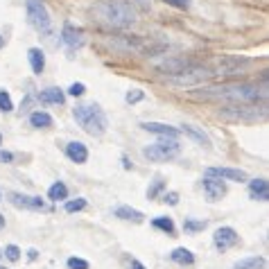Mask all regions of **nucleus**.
<instances>
[{"mask_svg": "<svg viewBox=\"0 0 269 269\" xmlns=\"http://www.w3.org/2000/svg\"><path fill=\"white\" fill-rule=\"evenodd\" d=\"M95 16L111 28H129L136 23V12L124 0H104L95 5Z\"/></svg>", "mask_w": 269, "mask_h": 269, "instance_id": "1", "label": "nucleus"}, {"mask_svg": "<svg viewBox=\"0 0 269 269\" xmlns=\"http://www.w3.org/2000/svg\"><path fill=\"white\" fill-rule=\"evenodd\" d=\"M199 97H222L233 104H244V102H258L264 97V91L251 84H235V86H217V88H204L197 93Z\"/></svg>", "mask_w": 269, "mask_h": 269, "instance_id": "2", "label": "nucleus"}, {"mask_svg": "<svg viewBox=\"0 0 269 269\" xmlns=\"http://www.w3.org/2000/svg\"><path fill=\"white\" fill-rule=\"evenodd\" d=\"M75 120H77V124L84 129L86 133H91V136H102V133L106 131V115L104 111L100 109L97 104H79L75 106L73 111Z\"/></svg>", "mask_w": 269, "mask_h": 269, "instance_id": "3", "label": "nucleus"}, {"mask_svg": "<svg viewBox=\"0 0 269 269\" xmlns=\"http://www.w3.org/2000/svg\"><path fill=\"white\" fill-rule=\"evenodd\" d=\"M219 118L233 120V122H258V120L267 118V106L260 104L255 106L253 102H244V104H233L219 111Z\"/></svg>", "mask_w": 269, "mask_h": 269, "instance_id": "4", "label": "nucleus"}, {"mask_svg": "<svg viewBox=\"0 0 269 269\" xmlns=\"http://www.w3.org/2000/svg\"><path fill=\"white\" fill-rule=\"evenodd\" d=\"M179 150H181V145H179L177 138L163 136L159 143L145 147V150H143V156H145V159H150V161H154V163H163V161L174 159V156L179 154Z\"/></svg>", "mask_w": 269, "mask_h": 269, "instance_id": "5", "label": "nucleus"}, {"mask_svg": "<svg viewBox=\"0 0 269 269\" xmlns=\"http://www.w3.org/2000/svg\"><path fill=\"white\" fill-rule=\"evenodd\" d=\"M28 7V19L39 32H50L52 28V21H50V14H48V7L43 5V0H28L25 3Z\"/></svg>", "mask_w": 269, "mask_h": 269, "instance_id": "6", "label": "nucleus"}, {"mask_svg": "<svg viewBox=\"0 0 269 269\" xmlns=\"http://www.w3.org/2000/svg\"><path fill=\"white\" fill-rule=\"evenodd\" d=\"M215 73H210L208 68H201V66H192V68H183L179 73L170 75V82L174 84H199V82H206L210 79Z\"/></svg>", "mask_w": 269, "mask_h": 269, "instance_id": "7", "label": "nucleus"}, {"mask_svg": "<svg viewBox=\"0 0 269 269\" xmlns=\"http://www.w3.org/2000/svg\"><path fill=\"white\" fill-rule=\"evenodd\" d=\"M10 201L16 208H28V210H46V201L41 197H30L21 195V192H10Z\"/></svg>", "mask_w": 269, "mask_h": 269, "instance_id": "8", "label": "nucleus"}, {"mask_svg": "<svg viewBox=\"0 0 269 269\" xmlns=\"http://www.w3.org/2000/svg\"><path fill=\"white\" fill-rule=\"evenodd\" d=\"M213 242H215V246H217L219 251L231 249L233 244H237V233H235V228H231V226L217 228V231H215V235H213Z\"/></svg>", "mask_w": 269, "mask_h": 269, "instance_id": "9", "label": "nucleus"}, {"mask_svg": "<svg viewBox=\"0 0 269 269\" xmlns=\"http://www.w3.org/2000/svg\"><path fill=\"white\" fill-rule=\"evenodd\" d=\"M204 192H206V197H208V201H217V199H222V197L226 195V186L222 183V179L208 177V174H206V179H204Z\"/></svg>", "mask_w": 269, "mask_h": 269, "instance_id": "10", "label": "nucleus"}, {"mask_svg": "<svg viewBox=\"0 0 269 269\" xmlns=\"http://www.w3.org/2000/svg\"><path fill=\"white\" fill-rule=\"evenodd\" d=\"M61 41H64L70 50H77V48L84 46V32H82V30H77L75 25L66 23L64 25V32H61Z\"/></svg>", "mask_w": 269, "mask_h": 269, "instance_id": "11", "label": "nucleus"}, {"mask_svg": "<svg viewBox=\"0 0 269 269\" xmlns=\"http://www.w3.org/2000/svg\"><path fill=\"white\" fill-rule=\"evenodd\" d=\"M206 174L217 179H226V181H246L244 170H235V168H208Z\"/></svg>", "mask_w": 269, "mask_h": 269, "instance_id": "12", "label": "nucleus"}, {"mask_svg": "<svg viewBox=\"0 0 269 269\" xmlns=\"http://www.w3.org/2000/svg\"><path fill=\"white\" fill-rule=\"evenodd\" d=\"M66 156H68L73 163H86L88 150H86V145H84V143L73 141V143H68V147H66Z\"/></svg>", "mask_w": 269, "mask_h": 269, "instance_id": "13", "label": "nucleus"}, {"mask_svg": "<svg viewBox=\"0 0 269 269\" xmlns=\"http://www.w3.org/2000/svg\"><path fill=\"white\" fill-rule=\"evenodd\" d=\"M249 195H251V199L267 201L269 199V183H267V179H253V181H249Z\"/></svg>", "mask_w": 269, "mask_h": 269, "instance_id": "14", "label": "nucleus"}, {"mask_svg": "<svg viewBox=\"0 0 269 269\" xmlns=\"http://www.w3.org/2000/svg\"><path fill=\"white\" fill-rule=\"evenodd\" d=\"M145 131L150 133H156V136H168V138H177L179 136V129L170 127V124H163V122H143L141 124Z\"/></svg>", "mask_w": 269, "mask_h": 269, "instance_id": "15", "label": "nucleus"}, {"mask_svg": "<svg viewBox=\"0 0 269 269\" xmlns=\"http://www.w3.org/2000/svg\"><path fill=\"white\" fill-rule=\"evenodd\" d=\"M28 55H30V64H32L34 75H41L43 68H46V55H43V50H39V48H32Z\"/></svg>", "mask_w": 269, "mask_h": 269, "instance_id": "16", "label": "nucleus"}, {"mask_svg": "<svg viewBox=\"0 0 269 269\" xmlns=\"http://www.w3.org/2000/svg\"><path fill=\"white\" fill-rule=\"evenodd\" d=\"M39 100L46 102V104H64V93L59 88H46V91L39 93Z\"/></svg>", "mask_w": 269, "mask_h": 269, "instance_id": "17", "label": "nucleus"}, {"mask_svg": "<svg viewBox=\"0 0 269 269\" xmlns=\"http://www.w3.org/2000/svg\"><path fill=\"white\" fill-rule=\"evenodd\" d=\"M170 258H172V262H177V264H192L195 262V253H192L190 249H183V246L174 249L172 253H170Z\"/></svg>", "mask_w": 269, "mask_h": 269, "instance_id": "18", "label": "nucleus"}, {"mask_svg": "<svg viewBox=\"0 0 269 269\" xmlns=\"http://www.w3.org/2000/svg\"><path fill=\"white\" fill-rule=\"evenodd\" d=\"M30 124L37 129H48V127H52V118L46 111H34V113L30 115Z\"/></svg>", "mask_w": 269, "mask_h": 269, "instance_id": "19", "label": "nucleus"}, {"mask_svg": "<svg viewBox=\"0 0 269 269\" xmlns=\"http://www.w3.org/2000/svg\"><path fill=\"white\" fill-rule=\"evenodd\" d=\"M115 217L129 219V222H143V213H141V210L129 208V206H120V208H115Z\"/></svg>", "mask_w": 269, "mask_h": 269, "instance_id": "20", "label": "nucleus"}, {"mask_svg": "<svg viewBox=\"0 0 269 269\" xmlns=\"http://www.w3.org/2000/svg\"><path fill=\"white\" fill-rule=\"evenodd\" d=\"M231 269H264V258L253 255V258H244L240 262H235Z\"/></svg>", "mask_w": 269, "mask_h": 269, "instance_id": "21", "label": "nucleus"}, {"mask_svg": "<svg viewBox=\"0 0 269 269\" xmlns=\"http://www.w3.org/2000/svg\"><path fill=\"white\" fill-rule=\"evenodd\" d=\"M183 133H188V136H192L197 143H199V145H204V147H208V145H210L208 136H206L204 131H199V129H197V127H192V124H183Z\"/></svg>", "mask_w": 269, "mask_h": 269, "instance_id": "22", "label": "nucleus"}, {"mask_svg": "<svg viewBox=\"0 0 269 269\" xmlns=\"http://www.w3.org/2000/svg\"><path fill=\"white\" fill-rule=\"evenodd\" d=\"M48 197H50L52 201H61V199H66V197H68V188H66L61 181H57V183H52V186H50Z\"/></svg>", "mask_w": 269, "mask_h": 269, "instance_id": "23", "label": "nucleus"}, {"mask_svg": "<svg viewBox=\"0 0 269 269\" xmlns=\"http://www.w3.org/2000/svg\"><path fill=\"white\" fill-rule=\"evenodd\" d=\"M152 226L154 228H161V231H165L168 235H172L174 233V222L170 217H156L154 222H152Z\"/></svg>", "mask_w": 269, "mask_h": 269, "instance_id": "24", "label": "nucleus"}, {"mask_svg": "<svg viewBox=\"0 0 269 269\" xmlns=\"http://www.w3.org/2000/svg\"><path fill=\"white\" fill-rule=\"evenodd\" d=\"M0 111H5V113L14 111V102H12V97L5 91H0Z\"/></svg>", "mask_w": 269, "mask_h": 269, "instance_id": "25", "label": "nucleus"}, {"mask_svg": "<svg viewBox=\"0 0 269 269\" xmlns=\"http://www.w3.org/2000/svg\"><path fill=\"white\" fill-rule=\"evenodd\" d=\"M86 208V199H73V201H66V213H77V210Z\"/></svg>", "mask_w": 269, "mask_h": 269, "instance_id": "26", "label": "nucleus"}, {"mask_svg": "<svg viewBox=\"0 0 269 269\" xmlns=\"http://www.w3.org/2000/svg\"><path fill=\"white\" fill-rule=\"evenodd\" d=\"M183 228H186L188 233L204 231V228H206V222H195V219H186V222H183Z\"/></svg>", "mask_w": 269, "mask_h": 269, "instance_id": "27", "label": "nucleus"}, {"mask_svg": "<svg viewBox=\"0 0 269 269\" xmlns=\"http://www.w3.org/2000/svg\"><path fill=\"white\" fill-rule=\"evenodd\" d=\"M3 253L7 255V258L12 260V262H16V260L21 258V249L16 244H10V246H5V251H3Z\"/></svg>", "mask_w": 269, "mask_h": 269, "instance_id": "28", "label": "nucleus"}, {"mask_svg": "<svg viewBox=\"0 0 269 269\" xmlns=\"http://www.w3.org/2000/svg\"><path fill=\"white\" fill-rule=\"evenodd\" d=\"M143 97H145V93H143L141 88H133V91H129V93H127V97H124V100H127L129 104H136V102H141Z\"/></svg>", "mask_w": 269, "mask_h": 269, "instance_id": "29", "label": "nucleus"}, {"mask_svg": "<svg viewBox=\"0 0 269 269\" xmlns=\"http://www.w3.org/2000/svg\"><path fill=\"white\" fill-rule=\"evenodd\" d=\"M163 186H165V181H161V179H156V181H154V186H152L150 190H147V197H150V199H154V197L159 195L161 190H163Z\"/></svg>", "mask_w": 269, "mask_h": 269, "instance_id": "30", "label": "nucleus"}, {"mask_svg": "<svg viewBox=\"0 0 269 269\" xmlns=\"http://www.w3.org/2000/svg\"><path fill=\"white\" fill-rule=\"evenodd\" d=\"M68 269H88V262L82 258H68Z\"/></svg>", "mask_w": 269, "mask_h": 269, "instance_id": "31", "label": "nucleus"}, {"mask_svg": "<svg viewBox=\"0 0 269 269\" xmlns=\"http://www.w3.org/2000/svg\"><path fill=\"white\" fill-rule=\"evenodd\" d=\"M68 93H70V95H73V97H79V95H84V93H86V86L77 82V84H73V86L68 88Z\"/></svg>", "mask_w": 269, "mask_h": 269, "instance_id": "32", "label": "nucleus"}, {"mask_svg": "<svg viewBox=\"0 0 269 269\" xmlns=\"http://www.w3.org/2000/svg\"><path fill=\"white\" fill-rule=\"evenodd\" d=\"M163 201H165V204H170V206H177L179 204V195H177V192H165Z\"/></svg>", "mask_w": 269, "mask_h": 269, "instance_id": "33", "label": "nucleus"}, {"mask_svg": "<svg viewBox=\"0 0 269 269\" xmlns=\"http://www.w3.org/2000/svg\"><path fill=\"white\" fill-rule=\"evenodd\" d=\"M165 3L172 7H179V10H188L190 7V0H165Z\"/></svg>", "mask_w": 269, "mask_h": 269, "instance_id": "34", "label": "nucleus"}, {"mask_svg": "<svg viewBox=\"0 0 269 269\" xmlns=\"http://www.w3.org/2000/svg\"><path fill=\"white\" fill-rule=\"evenodd\" d=\"M12 161H14L12 152H0V163H12Z\"/></svg>", "mask_w": 269, "mask_h": 269, "instance_id": "35", "label": "nucleus"}, {"mask_svg": "<svg viewBox=\"0 0 269 269\" xmlns=\"http://www.w3.org/2000/svg\"><path fill=\"white\" fill-rule=\"evenodd\" d=\"M129 269H147L143 262H138V260H131V264H129Z\"/></svg>", "mask_w": 269, "mask_h": 269, "instance_id": "36", "label": "nucleus"}, {"mask_svg": "<svg viewBox=\"0 0 269 269\" xmlns=\"http://www.w3.org/2000/svg\"><path fill=\"white\" fill-rule=\"evenodd\" d=\"M37 255H39L37 249H30V251H28V258H30V260H37Z\"/></svg>", "mask_w": 269, "mask_h": 269, "instance_id": "37", "label": "nucleus"}, {"mask_svg": "<svg viewBox=\"0 0 269 269\" xmlns=\"http://www.w3.org/2000/svg\"><path fill=\"white\" fill-rule=\"evenodd\" d=\"M122 165H124V170H129V168H131V163H129V159H127V156H122Z\"/></svg>", "mask_w": 269, "mask_h": 269, "instance_id": "38", "label": "nucleus"}, {"mask_svg": "<svg viewBox=\"0 0 269 269\" xmlns=\"http://www.w3.org/2000/svg\"><path fill=\"white\" fill-rule=\"evenodd\" d=\"M0 228H5V217L0 215Z\"/></svg>", "mask_w": 269, "mask_h": 269, "instance_id": "39", "label": "nucleus"}, {"mask_svg": "<svg viewBox=\"0 0 269 269\" xmlns=\"http://www.w3.org/2000/svg\"><path fill=\"white\" fill-rule=\"evenodd\" d=\"M3 46H5V39H3V37H0V48H3Z\"/></svg>", "mask_w": 269, "mask_h": 269, "instance_id": "40", "label": "nucleus"}, {"mask_svg": "<svg viewBox=\"0 0 269 269\" xmlns=\"http://www.w3.org/2000/svg\"><path fill=\"white\" fill-rule=\"evenodd\" d=\"M0 143H3V136H0Z\"/></svg>", "mask_w": 269, "mask_h": 269, "instance_id": "41", "label": "nucleus"}, {"mask_svg": "<svg viewBox=\"0 0 269 269\" xmlns=\"http://www.w3.org/2000/svg\"><path fill=\"white\" fill-rule=\"evenodd\" d=\"M0 269H7V267H0Z\"/></svg>", "mask_w": 269, "mask_h": 269, "instance_id": "42", "label": "nucleus"}]
</instances>
